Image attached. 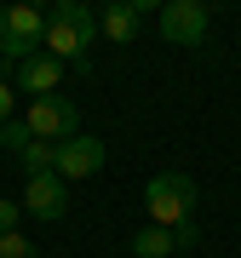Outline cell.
I'll return each instance as SVG.
<instances>
[{
  "label": "cell",
  "instance_id": "obj_1",
  "mask_svg": "<svg viewBox=\"0 0 241 258\" xmlns=\"http://www.w3.org/2000/svg\"><path fill=\"white\" fill-rule=\"evenodd\" d=\"M92 29H98V12H86L81 0H57V6L46 12V57H57V63H75V69H92L86 63V46H92Z\"/></svg>",
  "mask_w": 241,
  "mask_h": 258
},
{
  "label": "cell",
  "instance_id": "obj_2",
  "mask_svg": "<svg viewBox=\"0 0 241 258\" xmlns=\"http://www.w3.org/2000/svg\"><path fill=\"white\" fill-rule=\"evenodd\" d=\"M195 201H201V189H195L190 172H155L144 184V212H149V224H161V230L195 224Z\"/></svg>",
  "mask_w": 241,
  "mask_h": 258
},
{
  "label": "cell",
  "instance_id": "obj_3",
  "mask_svg": "<svg viewBox=\"0 0 241 258\" xmlns=\"http://www.w3.org/2000/svg\"><path fill=\"white\" fill-rule=\"evenodd\" d=\"M40 40H46V12H35V6H0V57H6L12 69H18L23 57H35Z\"/></svg>",
  "mask_w": 241,
  "mask_h": 258
},
{
  "label": "cell",
  "instance_id": "obj_4",
  "mask_svg": "<svg viewBox=\"0 0 241 258\" xmlns=\"http://www.w3.org/2000/svg\"><path fill=\"white\" fill-rule=\"evenodd\" d=\"M23 126H29V138H40V144H64V138H75V132H81V109H75L64 92H52V98H29Z\"/></svg>",
  "mask_w": 241,
  "mask_h": 258
},
{
  "label": "cell",
  "instance_id": "obj_5",
  "mask_svg": "<svg viewBox=\"0 0 241 258\" xmlns=\"http://www.w3.org/2000/svg\"><path fill=\"white\" fill-rule=\"evenodd\" d=\"M155 23H161V40H167V46H201L207 29H213V12H207L201 0H167Z\"/></svg>",
  "mask_w": 241,
  "mask_h": 258
},
{
  "label": "cell",
  "instance_id": "obj_6",
  "mask_svg": "<svg viewBox=\"0 0 241 258\" xmlns=\"http://www.w3.org/2000/svg\"><path fill=\"white\" fill-rule=\"evenodd\" d=\"M18 207L29 212V218H46V224H57L69 212V184L57 172H40V178H23V195H18Z\"/></svg>",
  "mask_w": 241,
  "mask_h": 258
},
{
  "label": "cell",
  "instance_id": "obj_7",
  "mask_svg": "<svg viewBox=\"0 0 241 258\" xmlns=\"http://www.w3.org/2000/svg\"><path fill=\"white\" fill-rule=\"evenodd\" d=\"M64 184H81V178L103 172V138H86V132H75V138L57 144V166H52Z\"/></svg>",
  "mask_w": 241,
  "mask_h": 258
},
{
  "label": "cell",
  "instance_id": "obj_8",
  "mask_svg": "<svg viewBox=\"0 0 241 258\" xmlns=\"http://www.w3.org/2000/svg\"><path fill=\"white\" fill-rule=\"evenodd\" d=\"M12 86H18V92H35V98H52L57 86H64V63L46 57V52H35V57H23V63L12 69Z\"/></svg>",
  "mask_w": 241,
  "mask_h": 258
},
{
  "label": "cell",
  "instance_id": "obj_9",
  "mask_svg": "<svg viewBox=\"0 0 241 258\" xmlns=\"http://www.w3.org/2000/svg\"><path fill=\"white\" fill-rule=\"evenodd\" d=\"M138 23H144L138 0H127V6L115 0V6H103V12H98V29L115 40V46H132V40H138Z\"/></svg>",
  "mask_w": 241,
  "mask_h": 258
},
{
  "label": "cell",
  "instance_id": "obj_10",
  "mask_svg": "<svg viewBox=\"0 0 241 258\" xmlns=\"http://www.w3.org/2000/svg\"><path fill=\"white\" fill-rule=\"evenodd\" d=\"M172 252H178V235L161 230V224H149V230L132 235V258H172Z\"/></svg>",
  "mask_w": 241,
  "mask_h": 258
},
{
  "label": "cell",
  "instance_id": "obj_11",
  "mask_svg": "<svg viewBox=\"0 0 241 258\" xmlns=\"http://www.w3.org/2000/svg\"><path fill=\"white\" fill-rule=\"evenodd\" d=\"M18 166H23L29 178H40V172H52V166H57V144H40V138H35V144H29L23 155H18Z\"/></svg>",
  "mask_w": 241,
  "mask_h": 258
},
{
  "label": "cell",
  "instance_id": "obj_12",
  "mask_svg": "<svg viewBox=\"0 0 241 258\" xmlns=\"http://www.w3.org/2000/svg\"><path fill=\"white\" fill-rule=\"evenodd\" d=\"M0 144H6L12 155H23V149L35 144V138H29V126H23V120H6V126H0Z\"/></svg>",
  "mask_w": 241,
  "mask_h": 258
},
{
  "label": "cell",
  "instance_id": "obj_13",
  "mask_svg": "<svg viewBox=\"0 0 241 258\" xmlns=\"http://www.w3.org/2000/svg\"><path fill=\"white\" fill-rule=\"evenodd\" d=\"M0 258H40V252H35V241L18 230V235H0Z\"/></svg>",
  "mask_w": 241,
  "mask_h": 258
},
{
  "label": "cell",
  "instance_id": "obj_14",
  "mask_svg": "<svg viewBox=\"0 0 241 258\" xmlns=\"http://www.w3.org/2000/svg\"><path fill=\"white\" fill-rule=\"evenodd\" d=\"M18 224H23V207L18 201H0V235H18Z\"/></svg>",
  "mask_w": 241,
  "mask_h": 258
},
{
  "label": "cell",
  "instance_id": "obj_15",
  "mask_svg": "<svg viewBox=\"0 0 241 258\" xmlns=\"http://www.w3.org/2000/svg\"><path fill=\"white\" fill-rule=\"evenodd\" d=\"M12 103H18V86H12V81H0V126L12 120Z\"/></svg>",
  "mask_w": 241,
  "mask_h": 258
},
{
  "label": "cell",
  "instance_id": "obj_16",
  "mask_svg": "<svg viewBox=\"0 0 241 258\" xmlns=\"http://www.w3.org/2000/svg\"><path fill=\"white\" fill-rule=\"evenodd\" d=\"M172 235H178V247H195V241H201V230H195V224H178Z\"/></svg>",
  "mask_w": 241,
  "mask_h": 258
}]
</instances>
